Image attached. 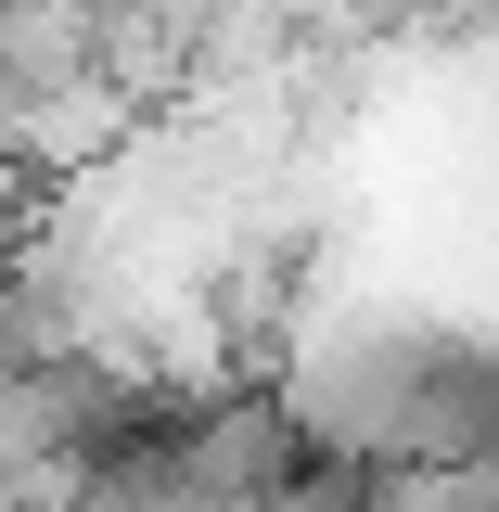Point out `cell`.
Instances as JSON below:
<instances>
[{
  "label": "cell",
  "mask_w": 499,
  "mask_h": 512,
  "mask_svg": "<svg viewBox=\"0 0 499 512\" xmlns=\"http://www.w3.org/2000/svg\"><path fill=\"white\" fill-rule=\"evenodd\" d=\"M359 500H372V512H499V474H487V448H448V461H372Z\"/></svg>",
  "instance_id": "obj_2"
},
{
  "label": "cell",
  "mask_w": 499,
  "mask_h": 512,
  "mask_svg": "<svg viewBox=\"0 0 499 512\" xmlns=\"http://www.w3.org/2000/svg\"><path fill=\"white\" fill-rule=\"evenodd\" d=\"M282 436L320 461H448L487 448V359L461 320L372 308V320H295L282 333V384H269Z\"/></svg>",
  "instance_id": "obj_1"
}]
</instances>
